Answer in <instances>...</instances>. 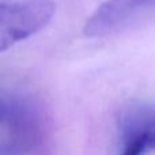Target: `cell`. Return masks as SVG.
<instances>
[{
	"instance_id": "1",
	"label": "cell",
	"mask_w": 155,
	"mask_h": 155,
	"mask_svg": "<svg viewBox=\"0 0 155 155\" xmlns=\"http://www.w3.org/2000/svg\"><path fill=\"white\" fill-rule=\"evenodd\" d=\"M54 10L51 0L0 3V53L42 30Z\"/></svg>"
},
{
	"instance_id": "4",
	"label": "cell",
	"mask_w": 155,
	"mask_h": 155,
	"mask_svg": "<svg viewBox=\"0 0 155 155\" xmlns=\"http://www.w3.org/2000/svg\"><path fill=\"white\" fill-rule=\"evenodd\" d=\"M7 127L12 135H22L25 132H30V127L33 125L31 112L22 102L15 101L8 97L0 95V127Z\"/></svg>"
},
{
	"instance_id": "3",
	"label": "cell",
	"mask_w": 155,
	"mask_h": 155,
	"mask_svg": "<svg viewBox=\"0 0 155 155\" xmlns=\"http://www.w3.org/2000/svg\"><path fill=\"white\" fill-rule=\"evenodd\" d=\"M155 0H106L84 25L87 37H105L121 30L137 15L151 10Z\"/></svg>"
},
{
	"instance_id": "2",
	"label": "cell",
	"mask_w": 155,
	"mask_h": 155,
	"mask_svg": "<svg viewBox=\"0 0 155 155\" xmlns=\"http://www.w3.org/2000/svg\"><path fill=\"white\" fill-rule=\"evenodd\" d=\"M118 155H147L155 146V113L151 104L127 106L118 123Z\"/></svg>"
}]
</instances>
